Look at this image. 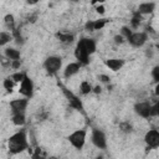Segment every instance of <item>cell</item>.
Listing matches in <instances>:
<instances>
[{
	"instance_id": "cell-39",
	"label": "cell",
	"mask_w": 159,
	"mask_h": 159,
	"mask_svg": "<svg viewBox=\"0 0 159 159\" xmlns=\"http://www.w3.org/2000/svg\"><path fill=\"white\" fill-rule=\"evenodd\" d=\"M154 94L157 97H159V82H155V87H154Z\"/></svg>"
},
{
	"instance_id": "cell-23",
	"label": "cell",
	"mask_w": 159,
	"mask_h": 159,
	"mask_svg": "<svg viewBox=\"0 0 159 159\" xmlns=\"http://www.w3.org/2000/svg\"><path fill=\"white\" fill-rule=\"evenodd\" d=\"M11 40H14L11 32H7V31H1L0 32V46H5Z\"/></svg>"
},
{
	"instance_id": "cell-2",
	"label": "cell",
	"mask_w": 159,
	"mask_h": 159,
	"mask_svg": "<svg viewBox=\"0 0 159 159\" xmlns=\"http://www.w3.org/2000/svg\"><path fill=\"white\" fill-rule=\"evenodd\" d=\"M86 138H87V129H84V128L77 129V130L72 132V133L67 137V139H68V142L71 143V145H72L75 149H77V150L83 149V147H84V144H86Z\"/></svg>"
},
{
	"instance_id": "cell-6",
	"label": "cell",
	"mask_w": 159,
	"mask_h": 159,
	"mask_svg": "<svg viewBox=\"0 0 159 159\" xmlns=\"http://www.w3.org/2000/svg\"><path fill=\"white\" fill-rule=\"evenodd\" d=\"M89 53H88V51L84 48V46L80 42V41H77V43H76V47H75V57H76V60L82 65V66H87L88 63H89Z\"/></svg>"
},
{
	"instance_id": "cell-32",
	"label": "cell",
	"mask_w": 159,
	"mask_h": 159,
	"mask_svg": "<svg viewBox=\"0 0 159 159\" xmlns=\"http://www.w3.org/2000/svg\"><path fill=\"white\" fill-rule=\"evenodd\" d=\"M84 30L88 32H93L94 31V25H93V20H88L84 24Z\"/></svg>"
},
{
	"instance_id": "cell-29",
	"label": "cell",
	"mask_w": 159,
	"mask_h": 159,
	"mask_svg": "<svg viewBox=\"0 0 159 159\" xmlns=\"http://www.w3.org/2000/svg\"><path fill=\"white\" fill-rule=\"evenodd\" d=\"M127 40H125V37L123 36V35H120V34H117V35H114V37H113V42L116 43V45H122V43H124Z\"/></svg>"
},
{
	"instance_id": "cell-11",
	"label": "cell",
	"mask_w": 159,
	"mask_h": 159,
	"mask_svg": "<svg viewBox=\"0 0 159 159\" xmlns=\"http://www.w3.org/2000/svg\"><path fill=\"white\" fill-rule=\"evenodd\" d=\"M62 89H63V93H65V96L68 98V103H70V106H71L72 108H75L76 111L83 112V104H82L81 99H80L77 96H75V94H73L71 91H68L67 88L62 87Z\"/></svg>"
},
{
	"instance_id": "cell-42",
	"label": "cell",
	"mask_w": 159,
	"mask_h": 159,
	"mask_svg": "<svg viewBox=\"0 0 159 159\" xmlns=\"http://www.w3.org/2000/svg\"><path fill=\"white\" fill-rule=\"evenodd\" d=\"M157 48H158V50H159V45H157Z\"/></svg>"
},
{
	"instance_id": "cell-1",
	"label": "cell",
	"mask_w": 159,
	"mask_h": 159,
	"mask_svg": "<svg viewBox=\"0 0 159 159\" xmlns=\"http://www.w3.org/2000/svg\"><path fill=\"white\" fill-rule=\"evenodd\" d=\"M29 140H27V134L25 129L17 130L12 135H10L7 140V148L11 154H19L22 153L24 150L29 149Z\"/></svg>"
},
{
	"instance_id": "cell-14",
	"label": "cell",
	"mask_w": 159,
	"mask_h": 159,
	"mask_svg": "<svg viewBox=\"0 0 159 159\" xmlns=\"http://www.w3.org/2000/svg\"><path fill=\"white\" fill-rule=\"evenodd\" d=\"M78 41L84 46V48L88 51L89 55H93L96 52V50H97V42L93 39H91V37H81Z\"/></svg>"
},
{
	"instance_id": "cell-20",
	"label": "cell",
	"mask_w": 159,
	"mask_h": 159,
	"mask_svg": "<svg viewBox=\"0 0 159 159\" xmlns=\"http://www.w3.org/2000/svg\"><path fill=\"white\" fill-rule=\"evenodd\" d=\"M11 34H12V37H14V41L16 42V45H19V46H22V45L25 43V37L22 36V34H21L20 29L15 27V29L11 31Z\"/></svg>"
},
{
	"instance_id": "cell-35",
	"label": "cell",
	"mask_w": 159,
	"mask_h": 159,
	"mask_svg": "<svg viewBox=\"0 0 159 159\" xmlns=\"http://www.w3.org/2000/svg\"><path fill=\"white\" fill-rule=\"evenodd\" d=\"M96 12H97V14H99V15H103V14L106 12V9H104L103 4H99V5H97V6H96Z\"/></svg>"
},
{
	"instance_id": "cell-16",
	"label": "cell",
	"mask_w": 159,
	"mask_h": 159,
	"mask_svg": "<svg viewBox=\"0 0 159 159\" xmlns=\"http://www.w3.org/2000/svg\"><path fill=\"white\" fill-rule=\"evenodd\" d=\"M4 56L10 60V61H14V60H20L21 58V53L17 48H14V47H6L4 50Z\"/></svg>"
},
{
	"instance_id": "cell-40",
	"label": "cell",
	"mask_w": 159,
	"mask_h": 159,
	"mask_svg": "<svg viewBox=\"0 0 159 159\" xmlns=\"http://www.w3.org/2000/svg\"><path fill=\"white\" fill-rule=\"evenodd\" d=\"M104 1H106V0H91V4H92V5H97V4L99 5V4H103Z\"/></svg>"
},
{
	"instance_id": "cell-22",
	"label": "cell",
	"mask_w": 159,
	"mask_h": 159,
	"mask_svg": "<svg viewBox=\"0 0 159 159\" xmlns=\"http://www.w3.org/2000/svg\"><path fill=\"white\" fill-rule=\"evenodd\" d=\"M4 24H5V26L10 30V31H12L16 26H15V17H14V15L12 14H6L5 15V17H4Z\"/></svg>"
},
{
	"instance_id": "cell-43",
	"label": "cell",
	"mask_w": 159,
	"mask_h": 159,
	"mask_svg": "<svg viewBox=\"0 0 159 159\" xmlns=\"http://www.w3.org/2000/svg\"><path fill=\"white\" fill-rule=\"evenodd\" d=\"M76 1H77V0H76Z\"/></svg>"
},
{
	"instance_id": "cell-38",
	"label": "cell",
	"mask_w": 159,
	"mask_h": 159,
	"mask_svg": "<svg viewBox=\"0 0 159 159\" xmlns=\"http://www.w3.org/2000/svg\"><path fill=\"white\" fill-rule=\"evenodd\" d=\"M92 92H93V93H96V94H99V93L102 92V87H101V86H94Z\"/></svg>"
},
{
	"instance_id": "cell-27",
	"label": "cell",
	"mask_w": 159,
	"mask_h": 159,
	"mask_svg": "<svg viewBox=\"0 0 159 159\" xmlns=\"http://www.w3.org/2000/svg\"><path fill=\"white\" fill-rule=\"evenodd\" d=\"M119 129L123 132V133H132L133 132V125L129 123V122H122L119 123Z\"/></svg>"
},
{
	"instance_id": "cell-18",
	"label": "cell",
	"mask_w": 159,
	"mask_h": 159,
	"mask_svg": "<svg viewBox=\"0 0 159 159\" xmlns=\"http://www.w3.org/2000/svg\"><path fill=\"white\" fill-rule=\"evenodd\" d=\"M56 37L62 42V43H72L73 40H75V35L73 34H70V32H57L56 34Z\"/></svg>"
},
{
	"instance_id": "cell-19",
	"label": "cell",
	"mask_w": 159,
	"mask_h": 159,
	"mask_svg": "<svg viewBox=\"0 0 159 159\" xmlns=\"http://www.w3.org/2000/svg\"><path fill=\"white\" fill-rule=\"evenodd\" d=\"M11 120L15 125L22 127L26 123V116H25V113H15V114L11 116Z\"/></svg>"
},
{
	"instance_id": "cell-12",
	"label": "cell",
	"mask_w": 159,
	"mask_h": 159,
	"mask_svg": "<svg viewBox=\"0 0 159 159\" xmlns=\"http://www.w3.org/2000/svg\"><path fill=\"white\" fill-rule=\"evenodd\" d=\"M81 67H82V65L77 61V62H70L66 67H65V70H63V77L65 78H71V77H73L75 75H77L78 72H80V70H81Z\"/></svg>"
},
{
	"instance_id": "cell-3",
	"label": "cell",
	"mask_w": 159,
	"mask_h": 159,
	"mask_svg": "<svg viewBox=\"0 0 159 159\" xmlns=\"http://www.w3.org/2000/svg\"><path fill=\"white\" fill-rule=\"evenodd\" d=\"M62 67V58L60 56H48L43 61V68L48 75H56Z\"/></svg>"
},
{
	"instance_id": "cell-24",
	"label": "cell",
	"mask_w": 159,
	"mask_h": 159,
	"mask_svg": "<svg viewBox=\"0 0 159 159\" xmlns=\"http://www.w3.org/2000/svg\"><path fill=\"white\" fill-rule=\"evenodd\" d=\"M14 86H15V81L9 76V77H6L4 81H2V87L7 91V92H12V89H14Z\"/></svg>"
},
{
	"instance_id": "cell-36",
	"label": "cell",
	"mask_w": 159,
	"mask_h": 159,
	"mask_svg": "<svg viewBox=\"0 0 159 159\" xmlns=\"http://www.w3.org/2000/svg\"><path fill=\"white\" fill-rule=\"evenodd\" d=\"M145 32L149 35V34H152V35H155V31H154V29L150 26V25H147L145 26Z\"/></svg>"
},
{
	"instance_id": "cell-37",
	"label": "cell",
	"mask_w": 159,
	"mask_h": 159,
	"mask_svg": "<svg viewBox=\"0 0 159 159\" xmlns=\"http://www.w3.org/2000/svg\"><path fill=\"white\" fill-rule=\"evenodd\" d=\"M145 56L148 58H152L153 57V48H147L145 50Z\"/></svg>"
},
{
	"instance_id": "cell-13",
	"label": "cell",
	"mask_w": 159,
	"mask_h": 159,
	"mask_svg": "<svg viewBox=\"0 0 159 159\" xmlns=\"http://www.w3.org/2000/svg\"><path fill=\"white\" fill-rule=\"evenodd\" d=\"M124 60L122 58H108L104 61V65L113 72H117L119 70H122V67L124 66Z\"/></svg>"
},
{
	"instance_id": "cell-34",
	"label": "cell",
	"mask_w": 159,
	"mask_h": 159,
	"mask_svg": "<svg viewBox=\"0 0 159 159\" xmlns=\"http://www.w3.org/2000/svg\"><path fill=\"white\" fill-rule=\"evenodd\" d=\"M21 58L20 60H14V61H11V68H14V70H19L20 67H21Z\"/></svg>"
},
{
	"instance_id": "cell-31",
	"label": "cell",
	"mask_w": 159,
	"mask_h": 159,
	"mask_svg": "<svg viewBox=\"0 0 159 159\" xmlns=\"http://www.w3.org/2000/svg\"><path fill=\"white\" fill-rule=\"evenodd\" d=\"M152 117H159V101L152 104Z\"/></svg>"
},
{
	"instance_id": "cell-9",
	"label": "cell",
	"mask_w": 159,
	"mask_h": 159,
	"mask_svg": "<svg viewBox=\"0 0 159 159\" xmlns=\"http://www.w3.org/2000/svg\"><path fill=\"white\" fill-rule=\"evenodd\" d=\"M34 89H35V84H34V81L26 75V77L22 80V82L20 83V87H19V92L24 96V97H27V98H31L34 96Z\"/></svg>"
},
{
	"instance_id": "cell-10",
	"label": "cell",
	"mask_w": 159,
	"mask_h": 159,
	"mask_svg": "<svg viewBox=\"0 0 159 159\" xmlns=\"http://www.w3.org/2000/svg\"><path fill=\"white\" fill-rule=\"evenodd\" d=\"M144 142L149 149L159 148V130L158 129H149L144 135Z\"/></svg>"
},
{
	"instance_id": "cell-25",
	"label": "cell",
	"mask_w": 159,
	"mask_h": 159,
	"mask_svg": "<svg viewBox=\"0 0 159 159\" xmlns=\"http://www.w3.org/2000/svg\"><path fill=\"white\" fill-rule=\"evenodd\" d=\"M108 19H104V17H102V19H97V20H93V25H94V31H97V30H102L107 24H108Z\"/></svg>"
},
{
	"instance_id": "cell-5",
	"label": "cell",
	"mask_w": 159,
	"mask_h": 159,
	"mask_svg": "<svg viewBox=\"0 0 159 159\" xmlns=\"http://www.w3.org/2000/svg\"><path fill=\"white\" fill-rule=\"evenodd\" d=\"M148 37H149V35H148L145 31H135V32H133V34L129 36V39H128L127 41L129 42L130 46L139 48V47H143V46L147 43Z\"/></svg>"
},
{
	"instance_id": "cell-17",
	"label": "cell",
	"mask_w": 159,
	"mask_h": 159,
	"mask_svg": "<svg viewBox=\"0 0 159 159\" xmlns=\"http://www.w3.org/2000/svg\"><path fill=\"white\" fill-rule=\"evenodd\" d=\"M142 20H143V15L138 10H135L132 15V19H130V29H134V30L138 29L142 24Z\"/></svg>"
},
{
	"instance_id": "cell-4",
	"label": "cell",
	"mask_w": 159,
	"mask_h": 159,
	"mask_svg": "<svg viewBox=\"0 0 159 159\" xmlns=\"http://www.w3.org/2000/svg\"><path fill=\"white\" fill-rule=\"evenodd\" d=\"M91 140L92 144L97 148V149H106L107 148V137L104 134V132L99 128H93L92 129V134H91Z\"/></svg>"
},
{
	"instance_id": "cell-26",
	"label": "cell",
	"mask_w": 159,
	"mask_h": 159,
	"mask_svg": "<svg viewBox=\"0 0 159 159\" xmlns=\"http://www.w3.org/2000/svg\"><path fill=\"white\" fill-rule=\"evenodd\" d=\"M26 75H27L26 72H22V71H16V72H14V73H12L10 77H11L14 81H15V83H21V82H22V80L26 77Z\"/></svg>"
},
{
	"instance_id": "cell-15",
	"label": "cell",
	"mask_w": 159,
	"mask_h": 159,
	"mask_svg": "<svg viewBox=\"0 0 159 159\" xmlns=\"http://www.w3.org/2000/svg\"><path fill=\"white\" fill-rule=\"evenodd\" d=\"M155 10V4L153 1H145V2H142L139 4L138 6V11L144 16V15H150L153 14Z\"/></svg>"
},
{
	"instance_id": "cell-7",
	"label": "cell",
	"mask_w": 159,
	"mask_h": 159,
	"mask_svg": "<svg viewBox=\"0 0 159 159\" xmlns=\"http://www.w3.org/2000/svg\"><path fill=\"white\" fill-rule=\"evenodd\" d=\"M27 104H29V98L27 97L16 98V99L10 101L9 107H10L11 114H15V113H25L26 112V108H27Z\"/></svg>"
},
{
	"instance_id": "cell-8",
	"label": "cell",
	"mask_w": 159,
	"mask_h": 159,
	"mask_svg": "<svg viewBox=\"0 0 159 159\" xmlns=\"http://www.w3.org/2000/svg\"><path fill=\"white\" fill-rule=\"evenodd\" d=\"M134 112L142 118L152 117V103L148 101H140L134 104Z\"/></svg>"
},
{
	"instance_id": "cell-28",
	"label": "cell",
	"mask_w": 159,
	"mask_h": 159,
	"mask_svg": "<svg viewBox=\"0 0 159 159\" xmlns=\"http://www.w3.org/2000/svg\"><path fill=\"white\" fill-rule=\"evenodd\" d=\"M132 34H133V31H132V29L128 27V26H123V27L120 29V35H123V36L125 37V40H128Z\"/></svg>"
},
{
	"instance_id": "cell-21",
	"label": "cell",
	"mask_w": 159,
	"mask_h": 159,
	"mask_svg": "<svg viewBox=\"0 0 159 159\" xmlns=\"http://www.w3.org/2000/svg\"><path fill=\"white\" fill-rule=\"evenodd\" d=\"M80 91H81V93L83 96H87V94H89L93 91V86L88 81H82L80 83Z\"/></svg>"
},
{
	"instance_id": "cell-41",
	"label": "cell",
	"mask_w": 159,
	"mask_h": 159,
	"mask_svg": "<svg viewBox=\"0 0 159 159\" xmlns=\"http://www.w3.org/2000/svg\"><path fill=\"white\" fill-rule=\"evenodd\" d=\"M37 2H39V0H27V4H30V5H35Z\"/></svg>"
},
{
	"instance_id": "cell-33",
	"label": "cell",
	"mask_w": 159,
	"mask_h": 159,
	"mask_svg": "<svg viewBox=\"0 0 159 159\" xmlns=\"http://www.w3.org/2000/svg\"><path fill=\"white\" fill-rule=\"evenodd\" d=\"M98 80H99V82H102V83H107V84L111 82V78H109V76H107V75H103V73L98 75Z\"/></svg>"
},
{
	"instance_id": "cell-30",
	"label": "cell",
	"mask_w": 159,
	"mask_h": 159,
	"mask_svg": "<svg viewBox=\"0 0 159 159\" xmlns=\"http://www.w3.org/2000/svg\"><path fill=\"white\" fill-rule=\"evenodd\" d=\"M152 78L154 80V82H159V65L153 67V70H152Z\"/></svg>"
}]
</instances>
